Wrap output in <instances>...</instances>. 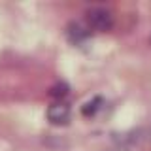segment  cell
<instances>
[{
  "label": "cell",
  "instance_id": "2",
  "mask_svg": "<svg viewBox=\"0 0 151 151\" xmlns=\"http://www.w3.org/2000/svg\"><path fill=\"white\" fill-rule=\"evenodd\" d=\"M47 119L53 125H66L70 121V106L66 102H55L47 108Z\"/></svg>",
  "mask_w": 151,
  "mask_h": 151
},
{
  "label": "cell",
  "instance_id": "1",
  "mask_svg": "<svg viewBox=\"0 0 151 151\" xmlns=\"http://www.w3.org/2000/svg\"><path fill=\"white\" fill-rule=\"evenodd\" d=\"M113 25V17L110 13V9L106 8H91L87 12V28L98 32H106L110 30Z\"/></svg>",
  "mask_w": 151,
  "mask_h": 151
},
{
  "label": "cell",
  "instance_id": "3",
  "mask_svg": "<svg viewBox=\"0 0 151 151\" xmlns=\"http://www.w3.org/2000/svg\"><path fill=\"white\" fill-rule=\"evenodd\" d=\"M108 151H129L125 147V145H117V147H111V149H108Z\"/></svg>",
  "mask_w": 151,
  "mask_h": 151
}]
</instances>
